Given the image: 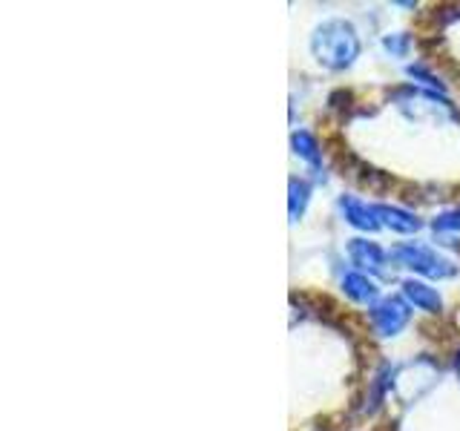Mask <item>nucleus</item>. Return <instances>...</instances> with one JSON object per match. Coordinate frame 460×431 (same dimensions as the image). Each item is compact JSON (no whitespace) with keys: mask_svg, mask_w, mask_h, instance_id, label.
Returning a JSON list of instances; mask_svg holds the SVG:
<instances>
[{"mask_svg":"<svg viewBox=\"0 0 460 431\" xmlns=\"http://www.w3.org/2000/svg\"><path fill=\"white\" fill-rule=\"evenodd\" d=\"M311 52L325 69H349L359 57L357 29L342 18L323 21L311 35Z\"/></svg>","mask_w":460,"mask_h":431,"instance_id":"obj_1","label":"nucleus"},{"mask_svg":"<svg viewBox=\"0 0 460 431\" xmlns=\"http://www.w3.org/2000/svg\"><path fill=\"white\" fill-rule=\"evenodd\" d=\"M392 259H397L400 265H406L409 270L420 273V277H429V279H449L457 270L446 256H440L431 248H423V244H414V242H402L397 248H392Z\"/></svg>","mask_w":460,"mask_h":431,"instance_id":"obj_2","label":"nucleus"},{"mask_svg":"<svg viewBox=\"0 0 460 431\" xmlns=\"http://www.w3.org/2000/svg\"><path fill=\"white\" fill-rule=\"evenodd\" d=\"M409 316H411L409 302L400 299V296H385V299H380L377 305L371 308V322H374V328H377L383 337L400 334V330L409 325Z\"/></svg>","mask_w":460,"mask_h":431,"instance_id":"obj_3","label":"nucleus"},{"mask_svg":"<svg viewBox=\"0 0 460 431\" xmlns=\"http://www.w3.org/2000/svg\"><path fill=\"white\" fill-rule=\"evenodd\" d=\"M340 210L345 216V222L357 230H366V233H377V230L383 227L380 216H377V205H368V201L357 198V196H342Z\"/></svg>","mask_w":460,"mask_h":431,"instance_id":"obj_4","label":"nucleus"},{"mask_svg":"<svg viewBox=\"0 0 460 431\" xmlns=\"http://www.w3.org/2000/svg\"><path fill=\"white\" fill-rule=\"evenodd\" d=\"M349 256L351 262L359 270H368V273H383L385 270V253L377 242H368V239H351L349 242Z\"/></svg>","mask_w":460,"mask_h":431,"instance_id":"obj_5","label":"nucleus"},{"mask_svg":"<svg viewBox=\"0 0 460 431\" xmlns=\"http://www.w3.org/2000/svg\"><path fill=\"white\" fill-rule=\"evenodd\" d=\"M402 296H406L411 305H417L420 311H429V313H438L443 308V299L435 287H429L423 282H414V279L402 282Z\"/></svg>","mask_w":460,"mask_h":431,"instance_id":"obj_6","label":"nucleus"},{"mask_svg":"<svg viewBox=\"0 0 460 431\" xmlns=\"http://www.w3.org/2000/svg\"><path fill=\"white\" fill-rule=\"evenodd\" d=\"M377 216H380V224L394 230V233H417L420 230V219L409 210H400V207H388V205H377Z\"/></svg>","mask_w":460,"mask_h":431,"instance_id":"obj_7","label":"nucleus"},{"mask_svg":"<svg viewBox=\"0 0 460 431\" xmlns=\"http://www.w3.org/2000/svg\"><path fill=\"white\" fill-rule=\"evenodd\" d=\"M291 144H294V153L316 172V176H320V170H323V150H320V144H316V138L311 133H305V129H296V133L291 136Z\"/></svg>","mask_w":460,"mask_h":431,"instance_id":"obj_8","label":"nucleus"},{"mask_svg":"<svg viewBox=\"0 0 460 431\" xmlns=\"http://www.w3.org/2000/svg\"><path fill=\"white\" fill-rule=\"evenodd\" d=\"M342 291L354 302H374V299H377V285H374L366 273H345Z\"/></svg>","mask_w":460,"mask_h":431,"instance_id":"obj_9","label":"nucleus"},{"mask_svg":"<svg viewBox=\"0 0 460 431\" xmlns=\"http://www.w3.org/2000/svg\"><path fill=\"white\" fill-rule=\"evenodd\" d=\"M288 193H291V198H288V210H291V222H299V216L305 213V207H308L311 187H308V181H302V179H291V181H288Z\"/></svg>","mask_w":460,"mask_h":431,"instance_id":"obj_10","label":"nucleus"},{"mask_svg":"<svg viewBox=\"0 0 460 431\" xmlns=\"http://www.w3.org/2000/svg\"><path fill=\"white\" fill-rule=\"evenodd\" d=\"M431 230H435V233H460V207L435 216V222H431Z\"/></svg>","mask_w":460,"mask_h":431,"instance_id":"obj_11","label":"nucleus"},{"mask_svg":"<svg viewBox=\"0 0 460 431\" xmlns=\"http://www.w3.org/2000/svg\"><path fill=\"white\" fill-rule=\"evenodd\" d=\"M383 47H385L388 52H392V55H397V57H406L409 49H411V38H409V35H402V32L385 35V38H383Z\"/></svg>","mask_w":460,"mask_h":431,"instance_id":"obj_12","label":"nucleus"},{"mask_svg":"<svg viewBox=\"0 0 460 431\" xmlns=\"http://www.w3.org/2000/svg\"><path fill=\"white\" fill-rule=\"evenodd\" d=\"M457 371H460V359H457Z\"/></svg>","mask_w":460,"mask_h":431,"instance_id":"obj_13","label":"nucleus"}]
</instances>
